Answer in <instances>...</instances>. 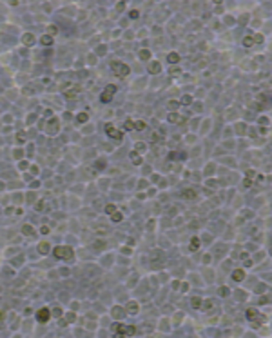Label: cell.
<instances>
[{"instance_id":"cell-14","label":"cell","mask_w":272,"mask_h":338,"mask_svg":"<svg viewBox=\"0 0 272 338\" xmlns=\"http://www.w3.org/2000/svg\"><path fill=\"white\" fill-rule=\"evenodd\" d=\"M200 238H198V236H192V240H191V251H196L198 249V247H200Z\"/></svg>"},{"instance_id":"cell-19","label":"cell","mask_w":272,"mask_h":338,"mask_svg":"<svg viewBox=\"0 0 272 338\" xmlns=\"http://www.w3.org/2000/svg\"><path fill=\"white\" fill-rule=\"evenodd\" d=\"M140 58H142V60H149V58H151V51H149V49H142V51H140Z\"/></svg>"},{"instance_id":"cell-23","label":"cell","mask_w":272,"mask_h":338,"mask_svg":"<svg viewBox=\"0 0 272 338\" xmlns=\"http://www.w3.org/2000/svg\"><path fill=\"white\" fill-rule=\"evenodd\" d=\"M105 213H107V215L116 213V206H114V204H107V206H105Z\"/></svg>"},{"instance_id":"cell-20","label":"cell","mask_w":272,"mask_h":338,"mask_svg":"<svg viewBox=\"0 0 272 338\" xmlns=\"http://www.w3.org/2000/svg\"><path fill=\"white\" fill-rule=\"evenodd\" d=\"M167 106H169V109H171L172 113H174L176 109L180 107V102H176V100H169V104H167Z\"/></svg>"},{"instance_id":"cell-27","label":"cell","mask_w":272,"mask_h":338,"mask_svg":"<svg viewBox=\"0 0 272 338\" xmlns=\"http://www.w3.org/2000/svg\"><path fill=\"white\" fill-rule=\"evenodd\" d=\"M123 127H125L127 131H129V129H132V127H134V122H132L131 118H127V120H125V124H123Z\"/></svg>"},{"instance_id":"cell-40","label":"cell","mask_w":272,"mask_h":338,"mask_svg":"<svg viewBox=\"0 0 272 338\" xmlns=\"http://www.w3.org/2000/svg\"><path fill=\"white\" fill-rule=\"evenodd\" d=\"M123 253H125V255H131V247H123V249H122Z\"/></svg>"},{"instance_id":"cell-44","label":"cell","mask_w":272,"mask_h":338,"mask_svg":"<svg viewBox=\"0 0 272 338\" xmlns=\"http://www.w3.org/2000/svg\"><path fill=\"white\" fill-rule=\"evenodd\" d=\"M240 24H247V17H241L240 18Z\"/></svg>"},{"instance_id":"cell-45","label":"cell","mask_w":272,"mask_h":338,"mask_svg":"<svg viewBox=\"0 0 272 338\" xmlns=\"http://www.w3.org/2000/svg\"><path fill=\"white\" fill-rule=\"evenodd\" d=\"M270 255H272V247H270Z\"/></svg>"},{"instance_id":"cell-16","label":"cell","mask_w":272,"mask_h":338,"mask_svg":"<svg viewBox=\"0 0 272 338\" xmlns=\"http://www.w3.org/2000/svg\"><path fill=\"white\" fill-rule=\"evenodd\" d=\"M38 251H40L42 255H47V253H49V244L47 242H42L40 246H38Z\"/></svg>"},{"instance_id":"cell-5","label":"cell","mask_w":272,"mask_h":338,"mask_svg":"<svg viewBox=\"0 0 272 338\" xmlns=\"http://www.w3.org/2000/svg\"><path fill=\"white\" fill-rule=\"evenodd\" d=\"M105 133H107L111 138H114V140H122V138H123V133L118 131V129L113 126V124H105Z\"/></svg>"},{"instance_id":"cell-9","label":"cell","mask_w":272,"mask_h":338,"mask_svg":"<svg viewBox=\"0 0 272 338\" xmlns=\"http://www.w3.org/2000/svg\"><path fill=\"white\" fill-rule=\"evenodd\" d=\"M243 276H245L243 269H236L234 273H232V280H236V282H241V280H243Z\"/></svg>"},{"instance_id":"cell-43","label":"cell","mask_w":272,"mask_h":338,"mask_svg":"<svg viewBox=\"0 0 272 338\" xmlns=\"http://www.w3.org/2000/svg\"><path fill=\"white\" fill-rule=\"evenodd\" d=\"M131 18H138V11H131Z\"/></svg>"},{"instance_id":"cell-21","label":"cell","mask_w":272,"mask_h":338,"mask_svg":"<svg viewBox=\"0 0 272 338\" xmlns=\"http://www.w3.org/2000/svg\"><path fill=\"white\" fill-rule=\"evenodd\" d=\"M122 218H123V216H122V213H118V211H116V213H113V215H111V220L114 222V224L122 222Z\"/></svg>"},{"instance_id":"cell-30","label":"cell","mask_w":272,"mask_h":338,"mask_svg":"<svg viewBox=\"0 0 272 338\" xmlns=\"http://www.w3.org/2000/svg\"><path fill=\"white\" fill-rule=\"evenodd\" d=\"M201 305V300H200V298H192V307H194V309H198V307H200Z\"/></svg>"},{"instance_id":"cell-4","label":"cell","mask_w":272,"mask_h":338,"mask_svg":"<svg viewBox=\"0 0 272 338\" xmlns=\"http://www.w3.org/2000/svg\"><path fill=\"white\" fill-rule=\"evenodd\" d=\"M247 318L252 320L254 324H265V320H267V318L261 315V313H258L256 309H249V311H247Z\"/></svg>"},{"instance_id":"cell-32","label":"cell","mask_w":272,"mask_h":338,"mask_svg":"<svg viewBox=\"0 0 272 338\" xmlns=\"http://www.w3.org/2000/svg\"><path fill=\"white\" fill-rule=\"evenodd\" d=\"M49 129H51V133L58 129V122H56V118H53V122H51V127H49Z\"/></svg>"},{"instance_id":"cell-8","label":"cell","mask_w":272,"mask_h":338,"mask_svg":"<svg viewBox=\"0 0 272 338\" xmlns=\"http://www.w3.org/2000/svg\"><path fill=\"white\" fill-rule=\"evenodd\" d=\"M167 62L174 66V64L180 62V55H178V53H169V55H167Z\"/></svg>"},{"instance_id":"cell-37","label":"cell","mask_w":272,"mask_h":338,"mask_svg":"<svg viewBox=\"0 0 272 338\" xmlns=\"http://www.w3.org/2000/svg\"><path fill=\"white\" fill-rule=\"evenodd\" d=\"M225 22L229 24V26H232V24H234V18H232V17H227V18H225Z\"/></svg>"},{"instance_id":"cell-7","label":"cell","mask_w":272,"mask_h":338,"mask_svg":"<svg viewBox=\"0 0 272 338\" xmlns=\"http://www.w3.org/2000/svg\"><path fill=\"white\" fill-rule=\"evenodd\" d=\"M167 120H169L171 124H180L181 120H183V118L178 115V113H169V115H167Z\"/></svg>"},{"instance_id":"cell-39","label":"cell","mask_w":272,"mask_h":338,"mask_svg":"<svg viewBox=\"0 0 272 338\" xmlns=\"http://www.w3.org/2000/svg\"><path fill=\"white\" fill-rule=\"evenodd\" d=\"M250 184H252V182H250V178H247V180L243 182V186H245V187H250Z\"/></svg>"},{"instance_id":"cell-24","label":"cell","mask_w":272,"mask_h":338,"mask_svg":"<svg viewBox=\"0 0 272 338\" xmlns=\"http://www.w3.org/2000/svg\"><path fill=\"white\" fill-rule=\"evenodd\" d=\"M22 233H24V235H29V236L34 235V231H33L31 226H24V227H22Z\"/></svg>"},{"instance_id":"cell-3","label":"cell","mask_w":272,"mask_h":338,"mask_svg":"<svg viewBox=\"0 0 272 338\" xmlns=\"http://www.w3.org/2000/svg\"><path fill=\"white\" fill-rule=\"evenodd\" d=\"M114 93H116V86H113V84H109V86H107L105 89H103V93H102L100 100H102L103 104L111 102V100H113V96H114Z\"/></svg>"},{"instance_id":"cell-42","label":"cell","mask_w":272,"mask_h":338,"mask_svg":"<svg viewBox=\"0 0 272 338\" xmlns=\"http://www.w3.org/2000/svg\"><path fill=\"white\" fill-rule=\"evenodd\" d=\"M267 122H269V118H265V116L259 118V124H267Z\"/></svg>"},{"instance_id":"cell-15","label":"cell","mask_w":272,"mask_h":338,"mask_svg":"<svg viewBox=\"0 0 272 338\" xmlns=\"http://www.w3.org/2000/svg\"><path fill=\"white\" fill-rule=\"evenodd\" d=\"M40 42L44 44V46H51V44H53V37H51V35H44V37L40 38Z\"/></svg>"},{"instance_id":"cell-28","label":"cell","mask_w":272,"mask_h":338,"mask_svg":"<svg viewBox=\"0 0 272 338\" xmlns=\"http://www.w3.org/2000/svg\"><path fill=\"white\" fill-rule=\"evenodd\" d=\"M181 104H183V106H191V104H192V98H191L189 95H185L183 98H181Z\"/></svg>"},{"instance_id":"cell-11","label":"cell","mask_w":272,"mask_h":338,"mask_svg":"<svg viewBox=\"0 0 272 338\" xmlns=\"http://www.w3.org/2000/svg\"><path fill=\"white\" fill-rule=\"evenodd\" d=\"M161 71V66L158 62H152L151 66H149V73H152V75H156V73H160Z\"/></svg>"},{"instance_id":"cell-25","label":"cell","mask_w":272,"mask_h":338,"mask_svg":"<svg viewBox=\"0 0 272 338\" xmlns=\"http://www.w3.org/2000/svg\"><path fill=\"white\" fill-rule=\"evenodd\" d=\"M169 75L171 77H174V78H178L181 75V69H178V67H172V69H169Z\"/></svg>"},{"instance_id":"cell-29","label":"cell","mask_w":272,"mask_h":338,"mask_svg":"<svg viewBox=\"0 0 272 338\" xmlns=\"http://www.w3.org/2000/svg\"><path fill=\"white\" fill-rule=\"evenodd\" d=\"M134 127L138 129V131H142V129H145V122H143V120H138V122H134Z\"/></svg>"},{"instance_id":"cell-10","label":"cell","mask_w":272,"mask_h":338,"mask_svg":"<svg viewBox=\"0 0 272 338\" xmlns=\"http://www.w3.org/2000/svg\"><path fill=\"white\" fill-rule=\"evenodd\" d=\"M131 162L134 164V166H140V164H142V156L138 155L136 151H132V153H131Z\"/></svg>"},{"instance_id":"cell-13","label":"cell","mask_w":272,"mask_h":338,"mask_svg":"<svg viewBox=\"0 0 272 338\" xmlns=\"http://www.w3.org/2000/svg\"><path fill=\"white\" fill-rule=\"evenodd\" d=\"M181 196H183V198H189V200H192V198H196V193L192 191V189H183Z\"/></svg>"},{"instance_id":"cell-1","label":"cell","mask_w":272,"mask_h":338,"mask_svg":"<svg viewBox=\"0 0 272 338\" xmlns=\"http://www.w3.org/2000/svg\"><path fill=\"white\" fill-rule=\"evenodd\" d=\"M111 69L118 78H125L129 75V66L123 62H111Z\"/></svg>"},{"instance_id":"cell-35","label":"cell","mask_w":272,"mask_h":338,"mask_svg":"<svg viewBox=\"0 0 272 338\" xmlns=\"http://www.w3.org/2000/svg\"><path fill=\"white\" fill-rule=\"evenodd\" d=\"M103 167H105V162H103V160H98V162H96V169H103Z\"/></svg>"},{"instance_id":"cell-18","label":"cell","mask_w":272,"mask_h":338,"mask_svg":"<svg viewBox=\"0 0 272 338\" xmlns=\"http://www.w3.org/2000/svg\"><path fill=\"white\" fill-rule=\"evenodd\" d=\"M145 149H147V146H145L143 142H136V146H134V151H136V153H143Z\"/></svg>"},{"instance_id":"cell-26","label":"cell","mask_w":272,"mask_h":338,"mask_svg":"<svg viewBox=\"0 0 272 338\" xmlns=\"http://www.w3.org/2000/svg\"><path fill=\"white\" fill-rule=\"evenodd\" d=\"M76 120L80 122V124H83V122H87V120H89V115H87V113H80V115L76 116Z\"/></svg>"},{"instance_id":"cell-33","label":"cell","mask_w":272,"mask_h":338,"mask_svg":"<svg viewBox=\"0 0 272 338\" xmlns=\"http://www.w3.org/2000/svg\"><path fill=\"white\" fill-rule=\"evenodd\" d=\"M95 247H96V249H103V247H105V244H103L102 240H100V242L96 240V242H95Z\"/></svg>"},{"instance_id":"cell-6","label":"cell","mask_w":272,"mask_h":338,"mask_svg":"<svg viewBox=\"0 0 272 338\" xmlns=\"http://www.w3.org/2000/svg\"><path fill=\"white\" fill-rule=\"evenodd\" d=\"M36 318H38V322H42V324H46V322L49 320V309L47 307H44V309H40L36 313Z\"/></svg>"},{"instance_id":"cell-41","label":"cell","mask_w":272,"mask_h":338,"mask_svg":"<svg viewBox=\"0 0 272 338\" xmlns=\"http://www.w3.org/2000/svg\"><path fill=\"white\" fill-rule=\"evenodd\" d=\"M256 175V173L254 171H252V169H250V171H247V176H249V178H252V176H254Z\"/></svg>"},{"instance_id":"cell-34","label":"cell","mask_w":272,"mask_h":338,"mask_svg":"<svg viewBox=\"0 0 272 338\" xmlns=\"http://www.w3.org/2000/svg\"><path fill=\"white\" fill-rule=\"evenodd\" d=\"M254 42L256 44H261V42H263V37H261V35H254Z\"/></svg>"},{"instance_id":"cell-17","label":"cell","mask_w":272,"mask_h":338,"mask_svg":"<svg viewBox=\"0 0 272 338\" xmlns=\"http://www.w3.org/2000/svg\"><path fill=\"white\" fill-rule=\"evenodd\" d=\"M252 44H256V42H254V37H250V35H249V37L243 38V46H245V47H252Z\"/></svg>"},{"instance_id":"cell-36","label":"cell","mask_w":272,"mask_h":338,"mask_svg":"<svg viewBox=\"0 0 272 338\" xmlns=\"http://www.w3.org/2000/svg\"><path fill=\"white\" fill-rule=\"evenodd\" d=\"M220 293H221V296H227V295H229V289H227V287H221Z\"/></svg>"},{"instance_id":"cell-22","label":"cell","mask_w":272,"mask_h":338,"mask_svg":"<svg viewBox=\"0 0 272 338\" xmlns=\"http://www.w3.org/2000/svg\"><path fill=\"white\" fill-rule=\"evenodd\" d=\"M127 309H129V313L131 315H136L138 313V304H134V302H131L129 305H127Z\"/></svg>"},{"instance_id":"cell-31","label":"cell","mask_w":272,"mask_h":338,"mask_svg":"<svg viewBox=\"0 0 272 338\" xmlns=\"http://www.w3.org/2000/svg\"><path fill=\"white\" fill-rule=\"evenodd\" d=\"M151 140H152V142H160V140H161V135H160V133H152Z\"/></svg>"},{"instance_id":"cell-12","label":"cell","mask_w":272,"mask_h":338,"mask_svg":"<svg viewBox=\"0 0 272 338\" xmlns=\"http://www.w3.org/2000/svg\"><path fill=\"white\" fill-rule=\"evenodd\" d=\"M22 40H24V44H27V46H33V44H34V37H33L31 33H27V35H24Z\"/></svg>"},{"instance_id":"cell-2","label":"cell","mask_w":272,"mask_h":338,"mask_svg":"<svg viewBox=\"0 0 272 338\" xmlns=\"http://www.w3.org/2000/svg\"><path fill=\"white\" fill-rule=\"evenodd\" d=\"M54 256L56 258H62V260H69V258H73V249L69 246H56L53 249Z\"/></svg>"},{"instance_id":"cell-38","label":"cell","mask_w":272,"mask_h":338,"mask_svg":"<svg viewBox=\"0 0 272 338\" xmlns=\"http://www.w3.org/2000/svg\"><path fill=\"white\" fill-rule=\"evenodd\" d=\"M36 209H38V211H42V209H44V200H40V202L36 204Z\"/></svg>"}]
</instances>
